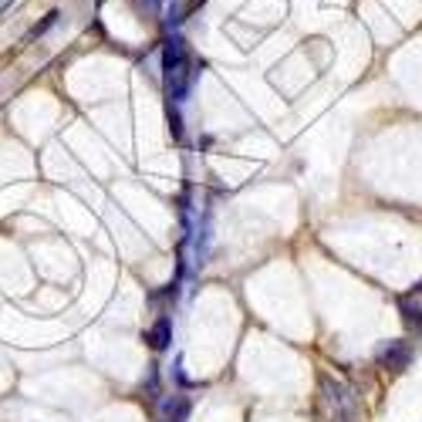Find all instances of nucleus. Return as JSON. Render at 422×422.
Returning <instances> with one entry per match:
<instances>
[{
  "instance_id": "obj_1",
  "label": "nucleus",
  "mask_w": 422,
  "mask_h": 422,
  "mask_svg": "<svg viewBox=\"0 0 422 422\" xmlns=\"http://www.w3.org/2000/svg\"><path fill=\"white\" fill-rule=\"evenodd\" d=\"M199 75V64L189 58V47L182 37H169L163 45V78H166V95L169 105L186 102V95L193 88V81Z\"/></svg>"
},
{
  "instance_id": "obj_2",
  "label": "nucleus",
  "mask_w": 422,
  "mask_h": 422,
  "mask_svg": "<svg viewBox=\"0 0 422 422\" xmlns=\"http://www.w3.org/2000/svg\"><path fill=\"white\" fill-rule=\"evenodd\" d=\"M317 392H321V402L328 406V416L334 422H358V395L348 389L345 382H338L332 375L317 378Z\"/></svg>"
},
{
  "instance_id": "obj_3",
  "label": "nucleus",
  "mask_w": 422,
  "mask_h": 422,
  "mask_svg": "<svg viewBox=\"0 0 422 422\" xmlns=\"http://www.w3.org/2000/svg\"><path fill=\"white\" fill-rule=\"evenodd\" d=\"M375 358L382 368H389V372H406L409 362H412V345H409L406 338H399V341H385V345H378Z\"/></svg>"
},
{
  "instance_id": "obj_4",
  "label": "nucleus",
  "mask_w": 422,
  "mask_h": 422,
  "mask_svg": "<svg viewBox=\"0 0 422 422\" xmlns=\"http://www.w3.org/2000/svg\"><path fill=\"white\" fill-rule=\"evenodd\" d=\"M146 341H149L152 351H166V348L172 345V321H169L166 315H159L156 324L146 332Z\"/></svg>"
},
{
  "instance_id": "obj_5",
  "label": "nucleus",
  "mask_w": 422,
  "mask_h": 422,
  "mask_svg": "<svg viewBox=\"0 0 422 422\" xmlns=\"http://www.w3.org/2000/svg\"><path fill=\"white\" fill-rule=\"evenodd\" d=\"M399 311H402V321H406L409 328L416 334H422V301L416 294H402L399 298Z\"/></svg>"
},
{
  "instance_id": "obj_6",
  "label": "nucleus",
  "mask_w": 422,
  "mask_h": 422,
  "mask_svg": "<svg viewBox=\"0 0 422 422\" xmlns=\"http://www.w3.org/2000/svg\"><path fill=\"white\" fill-rule=\"evenodd\" d=\"M163 412H166V422H186V416H189V402H186L182 395H172L166 406H163Z\"/></svg>"
},
{
  "instance_id": "obj_7",
  "label": "nucleus",
  "mask_w": 422,
  "mask_h": 422,
  "mask_svg": "<svg viewBox=\"0 0 422 422\" xmlns=\"http://www.w3.org/2000/svg\"><path fill=\"white\" fill-rule=\"evenodd\" d=\"M54 20H58V11H51V14H47L45 20H41V24H34V28H30V34H28V37H41V34H45V30L51 28Z\"/></svg>"
},
{
  "instance_id": "obj_8",
  "label": "nucleus",
  "mask_w": 422,
  "mask_h": 422,
  "mask_svg": "<svg viewBox=\"0 0 422 422\" xmlns=\"http://www.w3.org/2000/svg\"><path fill=\"white\" fill-rule=\"evenodd\" d=\"M146 4H149V7H156V4H163V0H146Z\"/></svg>"
},
{
  "instance_id": "obj_9",
  "label": "nucleus",
  "mask_w": 422,
  "mask_h": 422,
  "mask_svg": "<svg viewBox=\"0 0 422 422\" xmlns=\"http://www.w3.org/2000/svg\"><path fill=\"white\" fill-rule=\"evenodd\" d=\"M419 291H422V284H419Z\"/></svg>"
}]
</instances>
